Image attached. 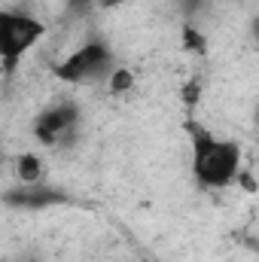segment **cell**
Returning <instances> with one entry per match:
<instances>
[{
	"label": "cell",
	"mask_w": 259,
	"mask_h": 262,
	"mask_svg": "<svg viewBox=\"0 0 259 262\" xmlns=\"http://www.w3.org/2000/svg\"><path fill=\"white\" fill-rule=\"evenodd\" d=\"M180 98H183V104H186V107H195V104H198V98H201V82H198V79H189V82L180 89Z\"/></svg>",
	"instance_id": "7"
},
{
	"label": "cell",
	"mask_w": 259,
	"mask_h": 262,
	"mask_svg": "<svg viewBox=\"0 0 259 262\" xmlns=\"http://www.w3.org/2000/svg\"><path fill=\"white\" fill-rule=\"evenodd\" d=\"M180 43H183V52L186 55H204V49H207V37L198 31V28H183V37H180Z\"/></svg>",
	"instance_id": "6"
},
{
	"label": "cell",
	"mask_w": 259,
	"mask_h": 262,
	"mask_svg": "<svg viewBox=\"0 0 259 262\" xmlns=\"http://www.w3.org/2000/svg\"><path fill=\"white\" fill-rule=\"evenodd\" d=\"M134 73H131V67H113L110 70V76H107V89H110V95H125L134 89Z\"/></svg>",
	"instance_id": "5"
},
{
	"label": "cell",
	"mask_w": 259,
	"mask_h": 262,
	"mask_svg": "<svg viewBox=\"0 0 259 262\" xmlns=\"http://www.w3.org/2000/svg\"><path fill=\"white\" fill-rule=\"evenodd\" d=\"M107 64H110V52L101 43H85L55 67V76L61 82H85V79H95L98 73H104Z\"/></svg>",
	"instance_id": "3"
},
{
	"label": "cell",
	"mask_w": 259,
	"mask_h": 262,
	"mask_svg": "<svg viewBox=\"0 0 259 262\" xmlns=\"http://www.w3.org/2000/svg\"><path fill=\"white\" fill-rule=\"evenodd\" d=\"M98 3H101V9H116V6H122L128 0H98Z\"/></svg>",
	"instance_id": "8"
},
{
	"label": "cell",
	"mask_w": 259,
	"mask_h": 262,
	"mask_svg": "<svg viewBox=\"0 0 259 262\" xmlns=\"http://www.w3.org/2000/svg\"><path fill=\"white\" fill-rule=\"evenodd\" d=\"M192 171L195 177L210 186V189H223L229 183H235L238 171H241V149L235 140H223L210 131H192Z\"/></svg>",
	"instance_id": "1"
},
{
	"label": "cell",
	"mask_w": 259,
	"mask_h": 262,
	"mask_svg": "<svg viewBox=\"0 0 259 262\" xmlns=\"http://www.w3.org/2000/svg\"><path fill=\"white\" fill-rule=\"evenodd\" d=\"M43 174H46V162H43V156H37V152H21V156L15 159V177H18L21 183L34 186V183L43 180Z\"/></svg>",
	"instance_id": "4"
},
{
	"label": "cell",
	"mask_w": 259,
	"mask_h": 262,
	"mask_svg": "<svg viewBox=\"0 0 259 262\" xmlns=\"http://www.w3.org/2000/svg\"><path fill=\"white\" fill-rule=\"evenodd\" d=\"M43 21H37L28 12L0 9V64L3 70H12L18 58L43 37Z\"/></svg>",
	"instance_id": "2"
}]
</instances>
